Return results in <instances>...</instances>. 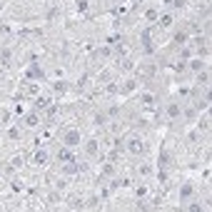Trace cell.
<instances>
[{
    "mask_svg": "<svg viewBox=\"0 0 212 212\" xmlns=\"http://www.w3.org/2000/svg\"><path fill=\"white\" fill-rule=\"evenodd\" d=\"M78 142H80V135H78V130H70V132H67V137H65V145H67V147H75Z\"/></svg>",
    "mask_w": 212,
    "mask_h": 212,
    "instance_id": "6da1fadb",
    "label": "cell"
},
{
    "mask_svg": "<svg viewBox=\"0 0 212 212\" xmlns=\"http://www.w3.org/2000/svg\"><path fill=\"white\" fill-rule=\"evenodd\" d=\"M130 152H142V142L140 140H130Z\"/></svg>",
    "mask_w": 212,
    "mask_h": 212,
    "instance_id": "7a4b0ae2",
    "label": "cell"
},
{
    "mask_svg": "<svg viewBox=\"0 0 212 212\" xmlns=\"http://www.w3.org/2000/svg\"><path fill=\"white\" fill-rule=\"evenodd\" d=\"M167 112H170V118H177V115H180V105H170Z\"/></svg>",
    "mask_w": 212,
    "mask_h": 212,
    "instance_id": "3957f363",
    "label": "cell"
},
{
    "mask_svg": "<svg viewBox=\"0 0 212 212\" xmlns=\"http://www.w3.org/2000/svg\"><path fill=\"white\" fill-rule=\"evenodd\" d=\"M35 162H37V165H45V162H48V155H45V152H37V155H35Z\"/></svg>",
    "mask_w": 212,
    "mask_h": 212,
    "instance_id": "277c9868",
    "label": "cell"
},
{
    "mask_svg": "<svg viewBox=\"0 0 212 212\" xmlns=\"http://www.w3.org/2000/svg\"><path fill=\"white\" fill-rule=\"evenodd\" d=\"M190 195H192V185H185L180 190V197H190Z\"/></svg>",
    "mask_w": 212,
    "mask_h": 212,
    "instance_id": "5b68a950",
    "label": "cell"
},
{
    "mask_svg": "<svg viewBox=\"0 0 212 212\" xmlns=\"http://www.w3.org/2000/svg\"><path fill=\"white\" fill-rule=\"evenodd\" d=\"M160 23H162V28H170V25H172V15H162Z\"/></svg>",
    "mask_w": 212,
    "mask_h": 212,
    "instance_id": "8992f818",
    "label": "cell"
},
{
    "mask_svg": "<svg viewBox=\"0 0 212 212\" xmlns=\"http://www.w3.org/2000/svg\"><path fill=\"white\" fill-rule=\"evenodd\" d=\"M28 127H35L37 125V118H35V115H30V118H28V122H25Z\"/></svg>",
    "mask_w": 212,
    "mask_h": 212,
    "instance_id": "52a82bcc",
    "label": "cell"
},
{
    "mask_svg": "<svg viewBox=\"0 0 212 212\" xmlns=\"http://www.w3.org/2000/svg\"><path fill=\"white\" fill-rule=\"evenodd\" d=\"M207 80H210V75H207V72H202L200 78H197V83H202V85H207Z\"/></svg>",
    "mask_w": 212,
    "mask_h": 212,
    "instance_id": "ba28073f",
    "label": "cell"
},
{
    "mask_svg": "<svg viewBox=\"0 0 212 212\" xmlns=\"http://www.w3.org/2000/svg\"><path fill=\"white\" fill-rule=\"evenodd\" d=\"M87 152H92V155L98 152V145H95V140H90V145H87Z\"/></svg>",
    "mask_w": 212,
    "mask_h": 212,
    "instance_id": "9c48e42d",
    "label": "cell"
},
{
    "mask_svg": "<svg viewBox=\"0 0 212 212\" xmlns=\"http://www.w3.org/2000/svg\"><path fill=\"white\" fill-rule=\"evenodd\" d=\"M167 160H170L167 152H160V165H167Z\"/></svg>",
    "mask_w": 212,
    "mask_h": 212,
    "instance_id": "30bf717a",
    "label": "cell"
},
{
    "mask_svg": "<svg viewBox=\"0 0 212 212\" xmlns=\"http://www.w3.org/2000/svg\"><path fill=\"white\" fill-rule=\"evenodd\" d=\"M48 102H50L48 98H40V100H37V107H48Z\"/></svg>",
    "mask_w": 212,
    "mask_h": 212,
    "instance_id": "8fae6325",
    "label": "cell"
},
{
    "mask_svg": "<svg viewBox=\"0 0 212 212\" xmlns=\"http://www.w3.org/2000/svg\"><path fill=\"white\" fill-rule=\"evenodd\" d=\"M0 8H3V5H0Z\"/></svg>",
    "mask_w": 212,
    "mask_h": 212,
    "instance_id": "7c38bea8",
    "label": "cell"
}]
</instances>
